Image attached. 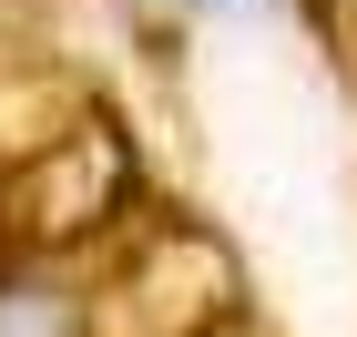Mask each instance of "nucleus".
Instances as JSON below:
<instances>
[{"label": "nucleus", "mask_w": 357, "mask_h": 337, "mask_svg": "<svg viewBox=\"0 0 357 337\" xmlns=\"http://www.w3.org/2000/svg\"><path fill=\"white\" fill-rule=\"evenodd\" d=\"M0 337H82V297H61L41 276H10L0 286Z\"/></svg>", "instance_id": "f257e3e1"}]
</instances>
